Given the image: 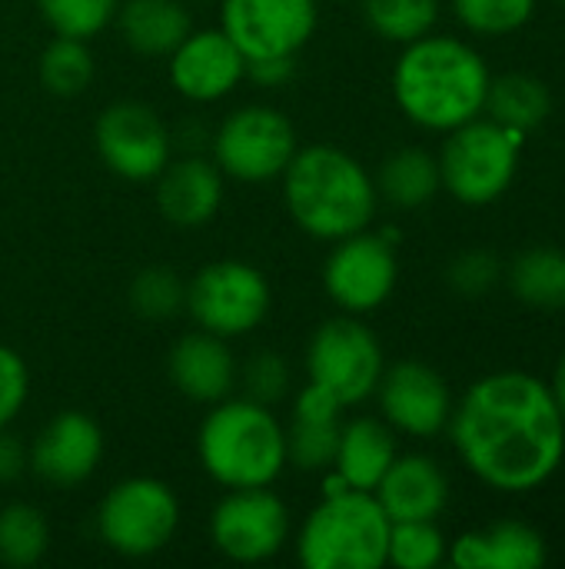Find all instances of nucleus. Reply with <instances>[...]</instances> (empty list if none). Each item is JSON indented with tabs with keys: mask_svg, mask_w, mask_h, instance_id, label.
Returning <instances> with one entry per match:
<instances>
[{
	"mask_svg": "<svg viewBox=\"0 0 565 569\" xmlns=\"http://www.w3.org/2000/svg\"><path fill=\"white\" fill-rule=\"evenodd\" d=\"M400 280L396 263V243H390L383 233H350L336 240L323 263V290L326 297L353 317L380 310Z\"/></svg>",
	"mask_w": 565,
	"mask_h": 569,
	"instance_id": "obj_11",
	"label": "nucleus"
},
{
	"mask_svg": "<svg viewBox=\"0 0 565 569\" xmlns=\"http://www.w3.org/2000/svg\"><path fill=\"white\" fill-rule=\"evenodd\" d=\"M490 67L476 47L456 37H420L403 43L393 67V100L423 130L450 133L486 107Z\"/></svg>",
	"mask_w": 565,
	"mask_h": 569,
	"instance_id": "obj_2",
	"label": "nucleus"
},
{
	"mask_svg": "<svg viewBox=\"0 0 565 569\" xmlns=\"http://www.w3.org/2000/svg\"><path fill=\"white\" fill-rule=\"evenodd\" d=\"M196 453L206 477L226 490L273 487L286 467V427L250 397L220 400L200 423Z\"/></svg>",
	"mask_w": 565,
	"mask_h": 569,
	"instance_id": "obj_4",
	"label": "nucleus"
},
{
	"mask_svg": "<svg viewBox=\"0 0 565 569\" xmlns=\"http://www.w3.org/2000/svg\"><path fill=\"white\" fill-rule=\"evenodd\" d=\"M130 307L147 320H167L186 307V283L170 267H147L130 283Z\"/></svg>",
	"mask_w": 565,
	"mask_h": 569,
	"instance_id": "obj_33",
	"label": "nucleus"
},
{
	"mask_svg": "<svg viewBox=\"0 0 565 569\" xmlns=\"http://www.w3.org/2000/svg\"><path fill=\"white\" fill-rule=\"evenodd\" d=\"M490 120L503 123V127H516L523 133L536 130L549 110H553V93L539 77L529 73H506L490 80L486 90V107Z\"/></svg>",
	"mask_w": 565,
	"mask_h": 569,
	"instance_id": "obj_25",
	"label": "nucleus"
},
{
	"mask_svg": "<svg viewBox=\"0 0 565 569\" xmlns=\"http://www.w3.org/2000/svg\"><path fill=\"white\" fill-rule=\"evenodd\" d=\"M446 537L436 520H406L390 527L386 563L396 569H436L446 560Z\"/></svg>",
	"mask_w": 565,
	"mask_h": 569,
	"instance_id": "obj_31",
	"label": "nucleus"
},
{
	"mask_svg": "<svg viewBox=\"0 0 565 569\" xmlns=\"http://www.w3.org/2000/svg\"><path fill=\"white\" fill-rule=\"evenodd\" d=\"M113 20L123 43L143 57H170L193 30V17L180 0H123Z\"/></svg>",
	"mask_w": 565,
	"mask_h": 569,
	"instance_id": "obj_23",
	"label": "nucleus"
},
{
	"mask_svg": "<svg viewBox=\"0 0 565 569\" xmlns=\"http://www.w3.org/2000/svg\"><path fill=\"white\" fill-rule=\"evenodd\" d=\"M343 420H300L293 417L286 427V463L303 473L333 470L336 447H340Z\"/></svg>",
	"mask_w": 565,
	"mask_h": 569,
	"instance_id": "obj_30",
	"label": "nucleus"
},
{
	"mask_svg": "<svg viewBox=\"0 0 565 569\" xmlns=\"http://www.w3.org/2000/svg\"><path fill=\"white\" fill-rule=\"evenodd\" d=\"M50 547V527L30 503H7L0 510V563L27 569L43 560Z\"/></svg>",
	"mask_w": 565,
	"mask_h": 569,
	"instance_id": "obj_27",
	"label": "nucleus"
},
{
	"mask_svg": "<svg viewBox=\"0 0 565 569\" xmlns=\"http://www.w3.org/2000/svg\"><path fill=\"white\" fill-rule=\"evenodd\" d=\"M246 77V57L223 30H190L170 53V83L193 103L230 97Z\"/></svg>",
	"mask_w": 565,
	"mask_h": 569,
	"instance_id": "obj_16",
	"label": "nucleus"
},
{
	"mask_svg": "<svg viewBox=\"0 0 565 569\" xmlns=\"http://www.w3.org/2000/svg\"><path fill=\"white\" fill-rule=\"evenodd\" d=\"M390 517L370 490H333L300 527L296 553L306 569L386 567Z\"/></svg>",
	"mask_w": 565,
	"mask_h": 569,
	"instance_id": "obj_5",
	"label": "nucleus"
},
{
	"mask_svg": "<svg viewBox=\"0 0 565 569\" xmlns=\"http://www.w3.org/2000/svg\"><path fill=\"white\" fill-rule=\"evenodd\" d=\"M180 527V500L176 493L153 477L120 480L97 507V533L100 540L127 557L147 560L160 553Z\"/></svg>",
	"mask_w": 565,
	"mask_h": 569,
	"instance_id": "obj_7",
	"label": "nucleus"
},
{
	"mask_svg": "<svg viewBox=\"0 0 565 569\" xmlns=\"http://www.w3.org/2000/svg\"><path fill=\"white\" fill-rule=\"evenodd\" d=\"M93 80V53L87 40L53 37L40 53V83L53 97H80Z\"/></svg>",
	"mask_w": 565,
	"mask_h": 569,
	"instance_id": "obj_29",
	"label": "nucleus"
},
{
	"mask_svg": "<svg viewBox=\"0 0 565 569\" xmlns=\"http://www.w3.org/2000/svg\"><path fill=\"white\" fill-rule=\"evenodd\" d=\"M167 370H170L173 387L186 400L210 403V407L230 397V390L236 387V373H240L226 340L206 330L183 333L167 357Z\"/></svg>",
	"mask_w": 565,
	"mask_h": 569,
	"instance_id": "obj_19",
	"label": "nucleus"
},
{
	"mask_svg": "<svg viewBox=\"0 0 565 569\" xmlns=\"http://www.w3.org/2000/svg\"><path fill=\"white\" fill-rule=\"evenodd\" d=\"M453 10L463 27L486 37H503L529 23L536 0H453Z\"/></svg>",
	"mask_w": 565,
	"mask_h": 569,
	"instance_id": "obj_34",
	"label": "nucleus"
},
{
	"mask_svg": "<svg viewBox=\"0 0 565 569\" xmlns=\"http://www.w3.org/2000/svg\"><path fill=\"white\" fill-rule=\"evenodd\" d=\"M373 497L386 510L390 523L406 520H436L450 503V480L433 457L406 453L390 463Z\"/></svg>",
	"mask_w": 565,
	"mask_h": 569,
	"instance_id": "obj_20",
	"label": "nucleus"
},
{
	"mask_svg": "<svg viewBox=\"0 0 565 569\" xmlns=\"http://www.w3.org/2000/svg\"><path fill=\"white\" fill-rule=\"evenodd\" d=\"M157 183V210L180 230L206 227L223 203V173L206 157L170 160Z\"/></svg>",
	"mask_w": 565,
	"mask_h": 569,
	"instance_id": "obj_18",
	"label": "nucleus"
},
{
	"mask_svg": "<svg viewBox=\"0 0 565 569\" xmlns=\"http://www.w3.org/2000/svg\"><path fill=\"white\" fill-rule=\"evenodd\" d=\"M320 23L316 0H223L220 30L246 60L296 57Z\"/></svg>",
	"mask_w": 565,
	"mask_h": 569,
	"instance_id": "obj_14",
	"label": "nucleus"
},
{
	"mask_svg": "<svg viewBox=\"0 0 565 569\" xmlns=\"http://www.w3.org/2000/svg\"><path fill=\"white\" fill-rule=\"evenodd\" d=\"M103 460V430L80 410L57 413L30 447V470L53 487H77Z\"/></svg>",
	"mask_w": 565,
	"mask_h": 569,
	"instance_id": "obj_17",
	"label": "nucleus"
},
{
	"mask_svg": "<svg viewBox=\"0 0 565 569\" xmlns=\"http://www.w3.org/2000/svg\"><path fill=\"white\" fill-rule=\"evenodd\" d=\"M393 460H396V437L390 423L373 420V417H356L340 427L333 473L346 487L373 493Z\"/></svg>",
	"mask_w": 565,
	"mask_h": 569,
	"instance_id": "obj_22",
	"label": "nucleus"
},
{
	"mask_svg": "<svg viewBox=\"0 0 565 569\" xmlns=\"http://www.w3.org/2000/svg\"><path fill=\"white\" fill-rule=\"evenodd\" d=\"M526 133L496 120H470L450 130L440 163L443 187L466 207L496 203L516 180Z\"/></svg>",
	"mask_w": 565,
	"mask_h": 569,
	"instance_id": "obj_6",
	"label": "nucleus"
},
{
	"mask_svg": "<svg viewBox=\"0 0 565 569\" xmlns=\"http://www.w3.org/2000/svg\"><path fill=\"white\" fill-rule=\"evenodd\" d=\"M296 57H266V60H246V77H253L256 83H286L293 77Z\"/></svg>",
	"mask_w": 565,
	"mask_h": 569,
	"instance_id": "obj_39",
	"label": "nucleus"
},
{
	"mask_svg": "<svg viewBox=\"0 0 565 569\" xmlns=\"http://www.w3.org/2000/svg\"><path fill=\"white\" fill-rule=\"evenodd\" d=\"M300 150L293 120L270 103H246L233 110L213 137V163L223 177L240 183L280 180Z\"/></svg>",
	"mask_w": 565,
	"mask_h": 569,
	"instance_id": "obj_8",
	"label": "nucleus"
},
{
	"mask_svg": "<svg viewBox=\"0 0 565 569\" xmlns=\"http://www.w3.org/2000/svg\"><path fill=\"white\" fill-rule=\"evenodd\" d=\"M509 290L533 310H565V250H523L509 267Z\"/></svg>",
	"mask_w": 565,
	"mask_h": 569,
	"instance_id": "obj_26",
	"label": "nucleus"
},
{
	"mask_svg": "<svg viewBox=\"0 0 565 569\" xmlns=\"http://www.w3.org/2000/svg\"><path fill=\"white\" fill-rule=\"evenodd\" d=\"M243 387H246L250 400H256L263 407H273L290 390V363L276 350H260L243 367Z\"/></svg>",
	"mask_w": 565,
	"mask_h": 569,
	"instance_id": "obj_35",
	"label": "nucleus"
},
{
	"mask_svg": "<svg viewBox=\"0 0 565 569\" xmlns=\"http://www.w3.org/2000/svg\"><path fill=\"white\" fill-rule=\"evenodd\" d=\"M283 203L293 223L316 240H343L376 217V180L370 170L333 143H310L283 170Z\"/></svg>",
	"mask_w": 565,
	"mask_h": 569,
	"instance_id": "obj_3",
	"label": "nucleus"
},
{
	"mask_svg": "<svg viewBox=\"0 0 565 569\" xmlns=\"http://www.w3.org/2000/svg\"><path fill=\"white\" fill-rule=\"evenodd\" d=\"M363 17L376 37L413 43L436 27L440 0H363Z\"/></svg>",
	"mask_w": 565,
	"mask_h": 569,
	"instance_id": "obj_28",
	"label": "nucleus"
},
{
	"mask_svg": "<svg viewBox=\"0 0 565 569\" xmlns=\"http://www.w3.org/2000/svg\"><path fill=\"white\" fill-rule=\"evenodd\" d=\"M120 0H37L40 17L57 37L90 40L117 17Z\"/></svg>",
	"mask_w": 565,
	"mask_h": 569,
	"instance_id": "obj_32",
	"label": "nucleus"
},
{
	"mask_svg": "<svg viewBox=\"0 0 565 569\" xmlns=\"http://www.w3.org/2000/svg\"><path fill=\"white\" fill-rule=\"evenodd\" d=\"M210 540L233 563L273 560L290 540V510L270 487L230 490L210 513Z\"/></svg>",
	"mask_w": 565,
	"mask_h": 569,
	"instance_id": "obj_12",
	"label": "nucleus"
},
{
	"mask_svg": "<svg viewBox=\"0 0 565 569\" xmlns=\"http://www.w3.org/2000/svg\"><path fill=\"white\" fill-rule=\"evenodd\" d=\"M383 370V347L376 333L353 313L333 317L313 330L306 347V377L330 390L343 407L370 400Z\"/></svg>",
	"mask_w": 565,
	"mask_h": 569,
	"instance_id": "obj_10",
	"label": "nucleus"
},
{
	"mask_svg": "<svg viewBox=\"0 0 565 569\" xmlns=\"http://www.w3.org/2000/svg\"><path fill=\"white\" fill-rule=\"evenodd\" d=\"M563 7H565V0H563Z\"/></svg>",
	"mask_w": 565,
	"mask_h": 569,
	"instance_id": "obj_41",
	"label": "nucleus"
},
{
	"mask_svg": "<svg viewBox=\"0 0 565 569\" xmlns=\"http://www.w3.org/2000/svg\"><path fill=\"white\" fill-rule=\"evenodd\" d=\"M30 467V453L27 447L7 430L0 427V483H13L23 477V470Z\"/></svg>",
	"mask_w": 565,
	"mask_h": 569,
	"instance_id": "obj_38",
	"label": "nucleus"
},
{
	"mask_svg": "<svg viewBox=\"0 0 565 569\" xmlns=\"http://www.w3.org/2000/svg\"><path fill=\"white\" fill-rule=\"evenodd\" d=\"M440 163L420 147H403L390 153L376 173V193L400 210H420L440 193Z\"/></svg>",
	"mask_w": 565,
	"mask_h": 569,
	"instance_id": "obj_24",
	"label": "nucleus"
},
{
	"mask_svg": "<svg viewBox=\"0 0 565 569\" xmlns=\"http://www.w3.org/2000/svg\"><path fill=\"white\" fill-rule=\"evenodd\" d=\"M30 393V373L17 350L0 343V427H10Z\"/></svg>",
	"mask_w": 565,
	"mask_h": 569,
	"instance_id": "obj_37",
	"label": "nucleus"
},
{
	"mask_svg": "<svg viewBox=\"0 0 565 569\" xmlns=\"http://www.w3.org/2000/svg\"><path fill=\"white\" fill-rule=\"evenodd\" d=\"M273 290L263 270L243 260H216L186 283V307L193 323L223 340L256 330L270 317Z\"/></svg>",
	"mask_w": 565,
	"mask_h": 569,
	"instance_id": "obj_9",
	"label": "nucleus"
},
{
	"mask_svg": "<svg viewBox=\"0 0 565 569\" xmlns=\"http://www.w3.org/2000/svg\"><path fill=\"white\" fill-rule=\"evenodd\" d=\"M380 410L386 423L406 437L430 440L446 430L453 397L440 370L423 360H400L380 377Z\"/></svg>",
	"mask_w": 565,
	"mask_h": 569,
	"instance_id": "obj_15",
	"label": "nucleus"
},
{
	"mask_svg": "<svg viewBox=\"0 0 565 569\" xmlns=\"http://www.w3.org/2000/svg\"><path fill=\"white\" fill-rule=\"evenodd\" d=\"M549 390H553V400H556V407H559V413H563L565 420V353L563 360H559V367H556V373H553Z\"/></svg>",
	"mask_w": 565,
	"mask_h": 569,
	"instance_id": "obj_40",
	"label": "nucleus"
},
{
	"mask_svg": "<svg viewBox=\"0 0 565 569\" xmlns=\"http://www.w3.org/2000/svg\"><path fill=\"white\" fill-rule=\"evenodd\" d=\"M456 569H539L549 550L539 530L523 520H500L486 530L463 533L450 550Z\"/></svg>",
	"mask_w": 565,
	"mask_h": 569,
	"instance_id": "obj_21",
	"label": "nucleus"
},
{
	"mask_svg": "<svg viewBox=\"0 0 565 569\" xmlns=\"http://www.w3.org/2000/svg\"><path fill=\"white\" fill-rule=\"evenodd\" d=\"M93 143L103 167L130 183H150L170 163V130L163 117L140 100L110 103L97 117Z\"/></svg>",
	"mask_w": 565,
	"mask_h": 569,
	"instance_id": "obj_13",
	"label": "nucleus"
},
{
	"mask_svg": "<svg viewBox=\"0 0 565 569\" xmlns=\"http://www.w3.org/2000/svg\"><path fill=\"white\" fill-rule=\"evenodd\" d=\"M446 427L470 473L500 493H529L563 467L565 420L549 383L533 373L476 380Z\"/></svg>",
	"mask_w": 565,
	"mask_h": 569,
	"instance_id": "obj_1",
	"label": "nucleus"
},
{
	"mask_svg": "<svg viewBox=\"0 0 565 569\" xmlns=\"http://www.w3.org/2000/svg\"><path fill=\"white\" fill-rule=\"evenodd\" d=\"M503 277V267H500V257L476 247V250H463L450 270H446V283L460 293V297H483L490 293Z\"/></svg>",
	"mask_w": 565,
	"mask_h": 569,
	"instance_id": "obj_36",
	"label": "nucleus"
}]
</instances>
